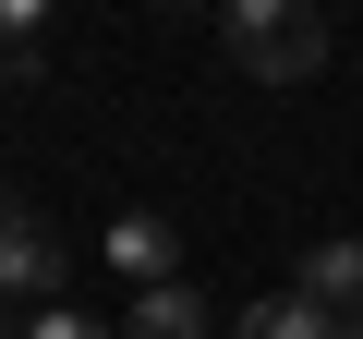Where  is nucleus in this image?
<instances>
[{"label":"nucleus","instance_id":"nucleus-1","mask_svg":"<svg viewBox=\"0 0 363 339\" xmlns=\"http://www.w3.org/2000/svg\"><path fill=\"white\" fill-rule=\"evenodd\" d=\"M218 49L255 85H315L327 73V13H315V0H230V13H218Z\"/></svg>","mask_w":363,"mask_h":339},{"label":"nucleus","instance_id":"nucleus-2","mask_svg":"<svg viewBox=\"0 0 363 339\" xmlns=\"http://www.w3.org/2000/svg\"><path fill=\"white\" fill-rule=\"evenodd\" d=\"M0 303H13V315L61 303V243H49L37 206H0Z\"/></svg>","mask_w":363,"mask_h":339},{"label":"nucleus","instance_id":"nucleus-3","mask_svg":"<svg viewBox=\"0 0 363 339\" xmlns=\"http://www.w3.org/2000/svg\"><path fill=\"white\" fill-rule=\"evenodd\" d=\"M109 267H121L133 291H169V279H182V230L133 206V218H109Z\"/></svg>","mask_w":363,"mask_h":339},{"label":"nucleus","instance_id":"nucleus-4","mask_svg":"<svg viewBox=\"0 0 363 339\" xmlns=\"http://www.w3.org/2000/svg\"><path fill=\"white\" fill-rule=\"evenodd\" d=\"M315 315H363V243H315L303 255V279H291Z\"/></svg>","mask_w":363,"mask_h":339},{"label":"nucleus","instance_id":"nucleus-5","mask_svg":"<svg viewBox=\"0 0 363 339\" xmlns=\"http://www.w3.org/2000/svg\"><path fill=\"white\" fill-rule=\"evenodd\" d=\"M242 339H363L351 315H315L303 291H267V303H242Z\"/></svg>","mask_w":363,"mask_h":339},{"label":"nucleus","instance_id":"nucleus-6","mask_svg":"<svg viewBox=\"0 0 363 339\" xmlns=\"http://www.w3.org/2000/svg\"><path fill=\"white\" fill-rule=\"evenodd\" d=\"M121 339H206V303L182 291V279H169V291H133V315H121Z\"/></svg>","mask_w":363,"mask_h":339},{"label":"nucleus","instance_id":"nucleus-7","mask_svg":"<svg viewBox=\"0 0 363 339\" xmlns=\"http://www.w3.org/2000/svg\"><path fill=\"white\" fill-rule=\"evenodd\" d=\"M37 37H49V0H0V73H25Z\"/></svg>","mask_w":363,"mask_h":339},{"label":"nucleus","instance_id":"nucleus-8","mask_svg":"<svg viewBox=\"0 0 363 339\" xmlns=\"http://www.w3.org/2000/svg\"><path fill=\"white\" fill-rule=\"evenodd\" d=\"M13 339H109L85 303H37V315H13Z\"/></svg>","mask_w":363,"mask_h":339},{"label":"nucleus","instance_id":"nucleus-9","mask_svg":"<svg viewBox=\"0 0 363 339\" xmlns=\"http://www.w3.org/2000/svg\"><path fill=\"white\" fill-rule=\"evenodd\" d=\"M0 206H13V194H0Z\"/></svg>","mask_w":363,"mask_h":339}]
</instances>
